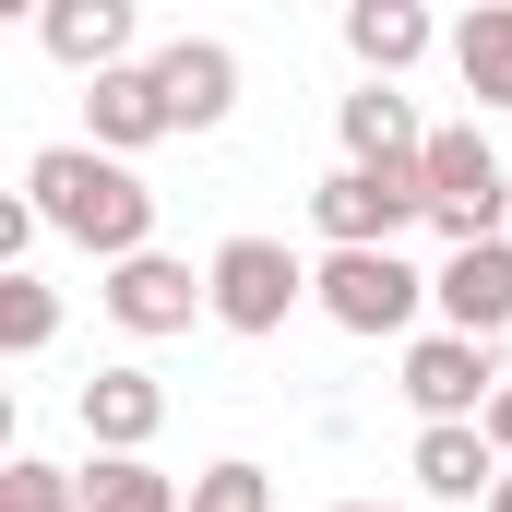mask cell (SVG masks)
I'll return each instance as SVG.
<instances>
[{"label": "cell", "mask_w": 512, "mask_h": 512, "mask_svg": "<svg viewBox=\"0 0 512 512\" xmlns=\"http://www.w3.org/2000/svg\"><path fill=\"white\" fill-rule=\"evenodd\" d=\"M203 286H215V322L262 346V334H286V310L310 298V262L286 251V239H262V227H239V239H215Z\"/></svg>", "instance_id": "obj_4"}, {"label": "cell", "mask_w": 512, "mask_h": 512, "mask_svg": "<svg viewBox=\"0 0 512 512\" xmlns=\"http://www.w3.org/2000/svg\"><path fill=\"white\" fill-rule=\"evenodd\" d=\"M453 72H465L477 108H512V0H477L453 24Z\"/></svg>", "instance_id": "obj_16"}, {"label": "cell", "mask_w": 512, "mask_h": 512, "mask_svg": "<svg viewBox=\"0 0 512 512\" xmlns=\"http://www.w3.org/2000/svg\"><path fill=\"white\" fill-rule=\"evenodd\" d=\"M334 512H393V501H334Z\"/></svg>", "instance_id": "obj_23"}, {"label": "cell", "mask_w": 512, "mask_h": 512, "mask_svg": "<svg viewBox=\"0 0 512 512\" xmlns=\"http://www.w3.org/2000/svg\"><path fill=\"white\" fill-rule=\"evenodd\" d=\"M96 310H108L120 334H143V346H167V334H191V322H215V286H203L191 262L143 251V262H108V286H96Z\"/></svg>", "instance_id": "obj_7"}, {"label": "cell", "mask_w": 512, "mask_h": 512, "mask_svg": "<svg viewBox=\"0 0 512 512\" xmlns=\"http://www.w3.org/2000/svg\"><path fill=\"white\" fill-rule=\"evenodd\" d=\"M489 512H512V477H501V489H489Z\"/></svg>", "instance_id": "obj_22"}, {"label": "cell", "mask_w": 512, "mask_h": 512, "mask_svg": "<svg viewBox=\"0 0 512 512\" xmlns=\"http://www.w3.org/2000/svg\"><path fill=\"white\" fill-rule=\"evenodd\" d=\"M0 512H84V477L48 465V453H12L0 465Z\"/></svg>", "instance_id": "obj_19"}, {"label": "cell", "mask_w": 512, "mask_h": 512, "mask_svg": "<svg viewBox=\"0 0 512 512\" xmlns=\"http://www.w3.org/2000/svg\"><path fill=\"white\" fill-rule=\"evenodd\" d=\"M310 227H322V251H393L405 227H429V179L417 167H334L310 191Z\"/></svg>", "instance_id": "obj_5"}, {"label": "cell", "mask_w": 512, "mask_h": 512, "mask_svg": "<svg viewBox=\"0 0 512 512\" xmlns=\"http://www.w3.org/2000/svg\"><path fill=\"white\" fill-rule=\"evenodd\" d=\"M346 48H358L370 84H393V72H417V60L441 48V24H429L417 0H346Z\"/></svg>", "instance_id": "obj_15"}, {"label": "cell", "mask_w": 512, "mask_h": 512, "mask_svg": "<svg viewBox=\"0 0 512 512\" xmlns=\"http://www.w3.org/2000/svg\"><path fill=\"white\" fill-rule=\"evenodd\" d=\"M334 131H346V167H417V155H429V120H417L393 84H358V96L334 108Z\"/></svg>", "instance_id": "obj_14"}, {"label": "cell", "mask_w": 512, "mask_h": 512, "mask_svg": "<svg viewBox=\"0 0 512 512\" xmlns=\"http://www.w3.org/2000/svg\"><path fill=\"white\" fill-rule=\"evenodd\" d=\"M310 298H322V322H334V334H358V346H382V334L417 346L429 274H417L405 251H322V262H310Z\"/></svg>", "instance_id": "obj_3"}, {"label": "cell", "mask_w": 512, "mask_h": 512, "mask_svg": "<svg viewBox=\"0 0 512 512\" xmlns=\"http://www.w3.org/2000/svg\"><path fill=\"white\" fill-rule=\"evenodd\" d=\"M72 405H84V441H96V453H155V429H167V382L131 370V358H120V370H96Z\"/></svg>", "instance_id": "obj_11"}, {"label": "cell", "mask_w": 512, "mask_h": 512, "mask_svg": "<svg viewBox=\"0 0 512 512\" xmlns=\"http://www.w3.org/2000/svg\"><path fill=\"white\" fill-rule=\"evenodd\" d=\"M405 477H417L429 501H489V489H501L512 465H501V441H489V429H417Z\"/></svg>", "instance_id": "obj_12"}, {"label": "cell", "mask_w": 512, "mask_h": 512, "mask_svg": "<svg viewBox=\"0 0 512 512\" xmlns=\"http://www.w3.org/2000/svg\"><path fill=\"white\" fill-rule=\"evenodd\" d=\"M84 143H96V155H143V143H167V96H155L143 60L108 72V84H84Z\"/></svg>", "instance_id": "obj_13"}, {"label": "cell", "mask_w": 512, "mask_h": 512, "mask_svg": "<svg viewBox=\"0 0 512 512\" xmlns=\"http://www.w3.org/2000/svg\"><path fill=\"white\" fill-rule=\"evenodd\" d=\"M84 512H191V489L155 453H96L84 465Z\"/></svg>", "instance_id": "obj_17"}, {"label": "cell", "mask_w": 512, "mask_h": 512, "mask_svg": "<svg viewBox=\"0 0 512 512\" xmlns=\"http://www.w3.org/2000/svg\"><path fill=\"white\" fill-rule=\"evenodd\" d=\"M143 72L167 96V131H227V108H239V48L227 36H167Z\"/></svg>", "instance_id": "obj_8"}, {"label": "cell", "mask_w": 512, "mask_h": 512, "mask_svg": "<svg viewBox=\"0 0 512 512\" xmlns=\"http://www.w3.org/2000/svg\"><path fill=\"white\" fill-rule=\"evenodd\" d=\"M60 346V286L48 274H0V358H48Z\"/></svg>", "instance_id": "obj_18"}, {"label": "cell", "mask_w": 512, "mask_h": 512, "mask_svg": "<svg viewBox=\"0 0 512 512\" xmlns=\"http://www.w3.org/2000/svg\"><path fill=\"white\" fill-rule=\"evenodd\" d=\"M477 429H489V441H501V465H512V382H501V405H489V417H477Z\"/></svg>", "instance_id": "obj_21"}, {"label": "cell", "mask_w": 512, "mask_h": 512, "mask_svg": "<svg viewBox=\"0 0 512 512\" xmlns=\"http://www.w3.org/2000/svg\"><path fill=\"white\" fill-rule=\"evenodd\" d=\"M191 512H274V477H262L251 453H227V465L191 477Z\"/></svg>", "instance_id": "obj_20"}, {"label": "cell", "mask_w": 512, "mask_h": 512, "mask_svg": "<svg viewBox=\"0 0 512 512\" xmlns=\"http://www.w3.org/2000/svg\"><path fill=\"white\" fill-rule=\"evenodd\" d=\"M417 179H429V227H441V251L512 239V167H501V143H489L477 120H441V131H429Z\"/></svg>", "instance_id": "obj_2"}, {"label": "cell", "mask_w": 512, "mask_h": 512, "mask_svg": "<svg viewBox=\"0 0 512 512\" xmlns=\"http://www.w3.org/2000/svg\"><path fill=\"white\" fill-rule=\"evenodd\" d=\"M131 0H48L36 12V48L60 60V72H84V84H108V72H131Z\"/></svg>", "instance_id": "obj_10"}, {"label": "cell", "mask_w": 512, "mask_h": 512, "mask_svg": "<svg viewBox=\"0 0 512 512\" xmlns=\"http://www.w3.org/2000/svg\"><path fill=\"white\" fill-rule=\"evenodd\" d=\"M429 310H441V334H477V346H501V334H512V239L441 251V274H429Z\"/></svg>", "instance_id": "obj_9"}, {"label": "cell", "mask_w": 512, "mask_h": 512, "mask_svg": "<svg viewBox=\"0 0 512 512\" xmlns=\"http://www.w3.org/2000/svg\"><path fill=\"white\" fill-rule=\"evenodd\" d=\"M24 203L48 215V239H72V251H96V262H143L155 251V191H143L131 155L36 143V155H24Z\"/></svg>", "instance_id": "obj_1"}, {"label": "cell", "mask_w": 512, "mask_h": 512, "mask_svg": "<svg viewBox=\"0 0 512 512\" xmlns=\"http://www.w3.org/2000/svg\"><path fill=\"white\" fill-rule=\"evenodd\" d=\"M501 346H477V334H417L405 346V405H417V429H477L489 405H501Z\"/></svg>", "instance_id": "obj_6"}]
</instances>
